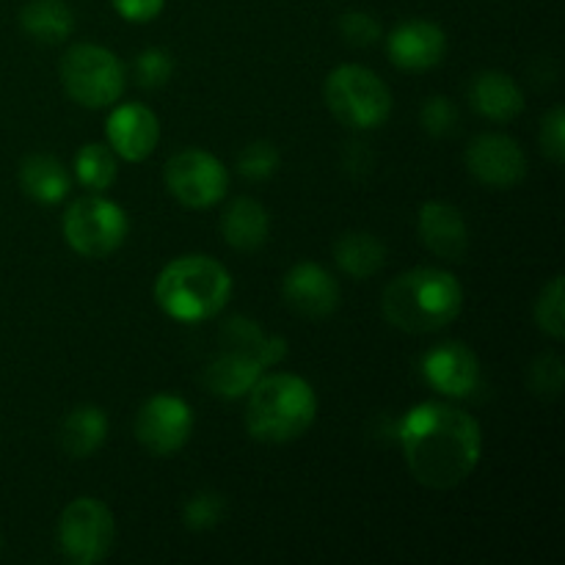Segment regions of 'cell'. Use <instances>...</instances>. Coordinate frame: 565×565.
Returning <instances> with one entry per match:
<instances>
[{"mask_svg":"<svg viewBox=\"0 0 565 565\" xmlns=\"http://www.w3.org/2000/svg\"><path fill=\"white\" fill-rule=\"evenodd\" d=\"M397 439L414 480L436 491L461 486L478 469L483 456L478 419L439 401L414 406L403 417Z\"/></svg>","mask_w":565,"mask_h":565,"instance_id":"obj_1","label":"cell"},{"mask_svg":"<svg viewBox=\"0 0 565 565\" xmlns=\"http://www.w3.org/2000/svg\"><path fill=\"white\" fill-rule=\"evenodd\" d=\"M463 287L450 270L412 268L386 285L384 318L408 334H430L461 315Z\"/></svg>","mask_w":565,"mask_h":565,"instance_id":"obj_2","label":"cell"},{"mask_svg":"<svg viewBox=\"0 0 565 565\" xmlns=\"http://www.w3.org/2000/svg\"><path fill=\"white\" fill-rule=\"evenodd\" d=\"M232 298V276L218 259L185 254L166 265L154 279V301L180 323H204Z\"/></svg>","mask_w":565,"mask_h":565,"instance_id":"obj_3","label":"cell"},{"mask_svg":"<svg viewBox=\"0 0 565 565\" xmlns=\"http://www.w3.org/2000/svg\"><path fill=\"white\" fill-rule=\"evenodd\" d=\"M246 428L265 445H285L312 428L318 417V395L301 375H259L248 390Z\"/></svg>","mask_w":565,"mask_h":565,"instance_id":"obj_4","label":"cell"},{"mask_svg":"<svg viewBox=\"0 0 565 565\" xmlns=\"http://www.w3.org/2000/svg\"><path fill=\"white\" fill-rule=\"evenodd\" d=\"M326 105L353 130H379L392 114V92L373 70L342 64L326 77Z\"/></svg>","mask_w":565,"mask_h":565,"instance_id":"obj_5","label":"cell"},{"mask_svg":"<svg viewBox=\"0 0 565 565\" xmlns=\"http://www.w3.org/2000/svg\"><path fill=\"white\" fill-rule=\"evenodd\" d=\"M61 81L77 105L92 110L110 108L125 94V66L99 44H72L61 58Z\"/></svg>","mask_w":565,"mask_h":565,"instance_id":"obj_6","label":"cell"},{"mask_svg":"<svg viewBox=\"0 0 565 565\" xmlns=\"http://www.w3.org/2000/svg\"><path fill=\"white\" fill-rule=\"evenodd\" d=\"M130 232V218L114 199L88 193L75 199L64 213V237L81 257L103 259L114 254Z\"/></svg>","mask_w":565,"mask_h":565,"instance_id":"obj_7","label":"cell"},{"mask_svg":"<svg viewBox=\"0 0 565 565\" xmlns=\"http://www.w3.org/2000/svg\"><path fill=\"white\" fill-rule=\"evenodd\" d=\"M114 539V513L94 497H81L61 513L58 546L72 565H94L105 561Z\"/></svg>","mask_w":565,"mask_h":565,"instance_id":"obj_8","label":"cell"},{"mask_svg":"<svg viewBox=\"0 0 565 565\" xmlns=\"http://www.w3.org/2000/svg\"><path fill=\"white\" fill-rule=\"evenodd\" d=\"M166 188L180 204L191 210H207L230 191V171L204 149H182L171 154L163 171Z\"/></svg>","mask_w":565,"mask_h":565,"instance_id":"obj_9","label":"cell"},{"mask_svg":"<svg viewBox=\"0 0 565 565\" xmlns=\"http://www.w3.org/2000/svg\"><path fill=\"white\" fill-rule=\"evenodd\" d=\"M193 434V408L177 395H152L136 414V439L152 456H174Z\"/></svg>","mask_w":565,"mask_h":565,"instance_id":"obj_10","label":"cell"},{"mask_svg":"<svg viewBox=\"0 0 565 565\" xmlns=\"http://www.w3.org/2000/svg\"><path fill=\"white\" fill-rule=\"evenodd\" d=\"M467 169L489 188H513L527 174V158L511 136L483 132L467 147Z\"/></svg>","mask_w":565,"mask_h":565,"instance_id":"obj_11","label":"cell"},{"mask_svg":"<svg viewBox=\"0 0 565 565\" xmlns=\"http://www.w3.org/2000/svg\"><path fill=\"white\" fill-rule=\"evenodd\" d=\"M423 379L445 397H469L480 384V359L463 342H441L423 356Z\"/></svg>","mask_w":565,"mask_h":565,"instance_id":"obj_12","label":"cell"},{"mask_svg":"<svg viewBox=\"0 0 565 565\" xmlns=\"http://www.w3.org/2000/svg\"><path fill=\"white\" fill-rule=\"evenodd\" d=\"M105 136H108V147L114 149L116 158L127 160V163H141L154 152L160 141L158 116L141 103L116 105L105 125Z\"/></svg>","mask_w":565,"mask_h":565,"instance_id":"obj_13","label":"cell"},{"mask_svg":"<svg viewBox=\"0 0 565 565\" xmlns=\"http://www.w3.org/2000/svg\"><path fill=\"white\" fill-rule=\"evenodd\" d=\"M281 296L292 312L303 318H329L340 307V285L334 276L318 263H298L287 270L281 281Z\"/></svg>","mask_w":565,"mask_h":565,"instance_id":"obj_14","label":"cell"},{"mask_svg":"<svg viewBox=\"0 0 565 565\" xmlns=\"http://www.w3.org/2000/svg\"><path fill=\"white\" fill-rule=\"evenodd\" d=\"M392 64L406 72H425L441 64L447 53V36L436 22L406 20L390 33L386 42Z\"/></svg>","mask_w":565,"mask_h":565,"instance_id":"obj_15","label":"cell"},{"mask_svg":"<svg viewBox=\"0 0 565 565\" xmlns=\"http://www.w3.org/2000/svg\"><path fill=\"white\" fill-rule=\"evenodd\" d=\"M419 237H423L425 248L436 254L447 263H458L463 259L469 248V230L463 221L461 210L450 202H425L419 207L417 218Z\"/></svg>","mask_w":565,"mask_h":565,"instance_id":"obj_16","label":"cell"},{"mask_svg":"<svg viewBox=\"0 0 565 565\" xmlns=\"http://www.w3.org/2000/svg\"><path fill=\"white\" fill-rule=\"evenodd\" d=\"M469 103L486 119L511 121L524 110V94L508 72L486 70L469 86Z\"/></svg>","mask_w":565,"mask_h":565,"instance_id":"obj_17","label":"cell"},{"mask_svg":"<svg viewBox=\"0 0 565 565\" xmlns=\"http://www.w3.org/2000/svg\"><path fill=\"white\" fill-rule=\"evenodd\" d=\"M270 232V218L263 204L252 196H241L230 202L221 215V235L226 246L235 252H257L265 246Z\"/></svg>","mask_w":565,"mask_h":565,"instance_id":"obj_18","label":"cell"},{"mask_svg":"<svg viewBox=\"0 0 565 565\" xmlns=\"http://www.w3.org/2000/svg\"><path fill=\"white\" fill-rule=\"evenodd\" d=\"M263 370V364L257 359L246 356V353L224 351L204 370V386L213 395L224 397V401H237V397L248 395V390L257 384Z\"/></svg>","mask_w":565,"mask_h":565,"instance_id":"obj_19","label":"cell"},{"mask_svg":"<svg viewBox=\"0 0 565 565\" xmlns=\"http://www.w3.org/2000/svg\"><path fill=\"white\" fill-rule=\"evenodd\" d=\"M108 439V414L99 406H77L64 417L58 430L61 450L70 458H88Z\"/></svg>","mask_w":565,"mask_h":565,"instance_id":"obj_20","label":"cell"},{"mask_svg":"<svg viewBox=\"0 0 565 565\" xmlns=\"http://www.w3.org/2000/svg\"><path fill=\"white\" fill-rule=\"evenodd\" d=\"M20 185L39 204H58L70 193L72 180L64 163L53 154H28L20 166Z\"/></svg>","mask_w":565,"mask_h":565,"instance_id":"obj_21","label":"cell"},{"mask_svg":"<svg viewBox=\"0 0 565 565\" xmlns=\"http://www.w3.org/2000/svg\"><path fill=\"white\" fill-rule=\"evenodd\" d=\"M221 342L224 351L246 353V356L257 359L263 367L281 362L287 356V342L281 337H270L259 329L254 320L248 318H230L221 331Z\"/></svg>","mask_w":565,"mask_h":565,"instance_id":"obj_22","label":"cell"},{"mask_svg":"<svg viewBox=\"0 0 565 565\" xmlns=\"http://www.w3.org/2000/svg\"><path fill=\"white\" fill-rule=\"evenodd\" d=\"M20 25L36 42L58 44L75 31V11L66 0H31L22 6Z\"/></svg>","mask_w":565,"mask_h":565,"instance_id":"obj_23","label":"cell"},{"mask_svg":"<svg viewBox=\"0 0 565 565\" xmlns=\"http://www.w3.org/2000/svg\"><path fill=\"white\" fill-rule=\"evenodd\" d=\"M334 263L351 279H370L386 263V248L370 232H348L334 243Z\"/></svg>","mask_w":565,"mask_h":565,"instance_id":"obj_24","label":"cell"},{"mask_svg":"<svg viewBox=\"0 0 565 565\" xmlns=\"http://www.w3.org/2000/svg\"><path fill=\"white\" fill-rule=\"evenodd\" d=\"M116 154L108 143H86L75 154V177L86 191L103 193L116 182Z\"/></svg>","mask_w":565,"mask_h":565,"instance_id":"obj_25","label":"cell"},{"mask_svg":"<svg viewBox=\"0 0 565 565\" xmlns=\"http://www.w3.org/2000/svg\"><path fill=\"white\" fill-rule=\"evenodd\" d=\"M535 323L552 340H563L565 318H563V276H552L550 285H544L539 301H535Z\"/></svg>","mask_w":565,"mask_h":565,"instance_id":"obj_26","label":"cell"},{"mask_svg":"<svg viewBox=\"0 0 565 565\" xmlns=\"http://www.w3.org/2000/svg\"><path fill=\"white\" fill-rule=\"evenodd\" d=\"M281 163L279 149L270 141H252L243 147L241 158H237V174L246 177L248 182H263L276 174Z\"/></svg>","mask_w":565,"mask_h":565,"instance_id":"obj_27","label":"cell"},{"mask_svg":"<svg viewBox=\"0 0 565 565\" xmlns=\"http://www.w3.org/2000/svg\"><path fill=\"white\" fill-rule=\"evenodd\" d=\"M132 75H136V83L141 88H160L174 75V58H171L169 50L147 47L136 55Z\"/></svg>","mask_w":565,"mask_h":565,"instance_id":"obj_28","label":"cell"},{"mask_svg":"<svg viewBox=\"0 0 565 565\" xmlns=\"http://www.w3.org/2000/svg\"><path fill=\"white\" fill-rule=\"evenodd\" d=\"M224 497L215 491H199V494L188 497L185 508H182V522L188 530H213L215 524L224 519Z\"/></svg>","mask_w":565,"mask_h":565,"instance_id":"obj_29","label":"cell"},{"mask_svg":"<svg viewBox=\"0 0 565 565\" xmlns=\"http://www.w3.org/2000/svg\"><path fill=\"white\" fill-rule=\"evenodd\" d=\"M563 362L555 353H541L533 364H530L527 384L539 397H557L563 390Z\"/></svg>","mask_w":565,"mask_h":565,"instance_id":"obj_30","label":"cell"},{"mask_svg":"<svg viewBox=\"0 0 565 565\" xmlns=\"http://www.w3.org/2000/svg\"><path fill=\"white\" fill-rule=\"evenodd\" d=\"M419 121H423V130L428 132V136L447 138V136H452L458 127V108L452 105V99L436 94V97L425 99Z\"/></svg>","mask_w":565,"mask_h":565,"instance_id":"obj_31","label":"cell"},{"mask_svg":"<svg viewBox=\"0 0 565 565\" xmlns=\"http://www.w3.org/2000/svg\"><path fill=\"white\" fill-rule=\"evenodd\" d=\"M340 33L353 47H370L381 39V22L367 11H345L340 17Z\"/></svg>","mask_w":565,"mask_h":565,"instance_id":"obj_32","label":"cell"},{"mask_svg":"<svg viewBox=\"0 0 565 565\" xmlns=\"http://www.w3.org/2000/svg\"><path fill=\"white\" fill-rule=\"evenodd\" d=\"M541 149L555 166H563L565 160V114L561 105L546 110L541 119Z\"/></svg>","mask_w":565,"mask_h":565,"instance_id":"obj_33","label":"cell"},{"mask_svg":"<svg viewBox=\"0 0 565 565\" xmlns=\"http://www.w3.org/2000/svg\"><path fill=\"white\" fill-rule=\"evenodd\" d=\"M116 14L127 22H152L158 20L160 11L166 9V0H110Z\"/></svg>","mask_w":565,"mask_h":565,"instance_id":"obj_34","label":"cell"}]
</instances>
